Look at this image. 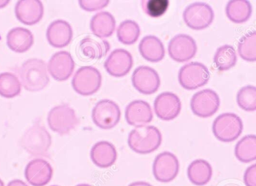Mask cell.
<instances>
[{
    "label": "cell",
    "instance_id": "obj_1",
    "mask_svg": "<svg viewBox=\"0 0 256 186\" xmlns=\"http://www.w3.org/2000/svg\"><path fill=\"white\" fill-rule=\"evenodd\" d=\"M18 73L22 86L30 92L42 91L50 83L47 64L42 60H28L20 66Z\"/></svg>",
    "mask_w": 256,
    "mask_h": 186
},
{
    "label": "cell",
    "instance_id": "obj_2",
    "mask_svg": "<svg viewBox=\"0 0 256 186\" xmlns=\"http://www.w3.org/2000/svg\"><path fill=\"white\" fill-rule=\"evenodd\" d=\"M161 132L154 126H142L133 129L128 136V145L134 152L148 154L156 151L162 144Z\"/></svg>",
    "mask_w": 256,
    "mask_h": 186
},
{
    "label": "cell",
    "instance_id": "obj_3",
    "mask_svg": "<svg viewBox=\"0 0 256 186\" xmlns=\"http://www.w3.org/2000/svg\"><path fill=\"white\" fill-rule=\"evenodd\" d=\"M20 144L28 154L34 157H42L48 153L52 138L46 127L36 122L24 133Z\"/></svg>",
    "mask_w": 256,
    "mask_h": 186
},
{
    "label": "cell",
    "instance_id": "obj_4",
    "mask_svg": "<svg viewBox=\"0 0 256 186\" xmlns=\"http://www.w3.org/2000/svg\"><path fill=\"white\" fill-rule=\"evenodd\" d=\"M212 133L218 140L230 142L236 140L244 130L242 120L238 115L226 112L218 115L212 123Z\"/></svg>",
    "mask_w": 256,
    "mask_h": 186
},
{
    "label": "cell",
    "instance_id": "obj_5",
    "mask_svg": "<svg viewBox=\"0 0 256 186\" xmlns=\"http://www.w3.org/2000/svg\"><path fill=\"white\" fill-rule=\"evenodd\" d=\"M47 121L50 130L61 136L70 133L79 123L76 111L68 104L52 108L48 115Z\"/></svg>",
    "mask_w": 256,
    "mask_h": 186
},
{
    "label": "cell",
    "instance_id": "obj_6",
    "mask_svg": "<svg viewBox=\"0 0 256 186\" xmlns=\"http://www.w3.org/2000/svg\"><path fill=\"white\" fill-rule=\"evenodd\" d=\"M102 82V77L100 70L92 66H85L74 73L72 85L77 94L91 96L100 89Z\"/></svg>",
    "mask_w": 256,
    "mask_h": 186
},
{
    "label": "cell",
    "instance_id": "obj_7",
    "mask_svg": "<svg viewBox=\"0 0 256 186\" xmlns=\"http://www.w3.org/2000/svg\"><path fill=\"white\" fill-rule=\"evenodd\" d=\"M210 72L204 64L191 62L181 67L178 74L180 85L186 90L192 91L204 86L210 79Z\"/></svg>",
    "mask_w": 256,
    "mask_h": 186
},
{
    "label": "cell",
    "instance_id": "obj_8",
    "mask_svg": "<svg viewBox=\"0 0 256 186\" xmlns=\"http://www.w3.org/2000/svg\"><path fill=\"white\" fill-rule=\"evenodd\" d=\"M120 118L119 106L108 99L100 100L92 109V121L98 128L102 130H110L116 127Z\"/></svg>",
    "mask_w": 256,
    "mask_h": 186
},
{
    "label": "cell",
    "instance_id": "obj_9",
    "mask_svg": "<svg viewBox=\"0 0 256 186\" xmlns=\"http://www.w3.org/2000/svg\"><path fill=\"white\" fill-rule=\"evenodd\" d=\"M182 19L187 27L202 31L210 26L214 20V12L212 7L205 3H194L184 10Z\"/></svg>",
    "mask_w": 256,
    "mask_h": 186
},
{
    "label": "cell",
    "instance_id": "obj_10",
    "mask_svg": "<svg viewBox=\"0 0 256 186\" xmlns=\"http://www.w3.org/2000/svg\"><path fill=\"white\" fill-rule=\"evenodd\" d=\"M179 171V160L173 153L163 151L156 157L152 164V173L160 182H170L178 176Z\"/></svg>",
    "mask_w": 256,
    "mask_h": 186
},
{
    "label": "cell",
    "instance_id": "obj_11",
    "mask_svg": "<svg viewBox=\"0 0 256 186\" xmlns=\"http://www.w3.org/2000/svg\"><path fill=\"white\" fill-rule=\"evenodd\" d=\"M194 115L200 118H209L220 109V98L212 89H204L196 93L190 103Z\"/></svg>",
    "mask_w": 256,
    "mask_h": 186
},
{
    "label": "cell",
    "instance_id": "obj_12",
    "mask_svg": "<svg viewBox=\"0 0 256 186\" xmlns=\"http://www.w3.org/2000/svg\"><path fill=\"white\" fill-rule=\"evenodd\" d=\"M197 44L194 39L187 34H178L169 42V56L178 63L187 62L197 53Z\"/></svg>",
    "mask_w": 256,
    "mask_h": 186
},
{
    "label": "cell",
    "instance_id": "obj_13",
    "mask_svg": "<svg viewBox=\"0 0 256 186\" xmlns=\"http://www.w3.org/2000/svg\"><path fill=\"white\" fill-rule=\"evenodd\" d=\"M133 86L140 94L150 95L158 91L161 85L160 75L152 67L140 66L132 76Z\"/></svg>",
    "mask_w": 256,
    "mask_h": 186
},
{
    "label": "cell",
    "instance_id": "obj_14",
    "mask_svg": "<svg viewBox=\"0 0 256 186\" xmlns=\"http://www.w3.org/2000/svg\"><path fill=\"white\" fill-rule=\"evenodd\" d=\"M74 59L71 54L66 51L55 53L47 65L49 74L58 82L68 80L74 73Z\"/></svg>",
    "mask_w": 256,
    "mask_h": 186
},
{
    "label": "cell",
    "instance_id": "obj_15",
    "mask_svg": "<svg viewBox=\"0 0 256 186\" xmlns=\"http://www.w3.org/2000/svg\"><path fill=\"white\" fill-rule=\"evenodd\" d=\"M53 167L50 163L42 158L30 160L25 168L26 181L32 186H46L53 177Z\"/></svg>",
    "mask_w": 256,
    "mask_h": 186
},
{
    "label": "cell",
    "instance_id": "obj_16",
    "mask_svg": "<svg viewBox=\"0 0 256 186\" xmlns=\"http://www.w3.org/2000/svg\"><path fill=\"white\" fill-rule=\"evenodd\" d=\"M156 115L163 121H172L180 113V100L176 94L172 92H163L157 96L154 101Z\"/></svg>",
    "mask_w": 256,
    "mask_h": 186
},
{
    "label": "cell",
    "instance_id": "obj_17",
    "mask_svg": "<svg viewBox=\"0 0 256 186\" xmlns=\"http://www.w3.org/2000/svg\"><path fill=\"white\" fill-rule=\"evenodd\" d=\"M132 56L130 52L122 49L114 50L104 64L107 73L110 76L116 78L126 76L132 68Z\"/></svg>",
    "mask_w": 256,
    "mask_h": 186
},
{
    "label": "cell",
    "instance_id": "obj_18",
    "mask_svg": "<svg viewBox=\"0 0 256 186\" xmlns=\"http://www.w3.org/2000/svg\"><path fill=\"white\" fill-rule=\"evenodd\" d=\"M14 13L19 22L34 26L43 19L44 5L40 0H20L16 4Z\"/></svg>",
    "mask_w": 256,
    "mask_h": 186
},
{
    "label": "cell",
    "instance_id": "obj_19",
    "mask_svg": "<svg viewBox=\"0 0 256 186\" xmlns=\"http://www.w3.org/2000/svg\"><path fill=\"white\" fill-rule=\"evenodd\" d=\"M46 37L52 47L62 49L68 46L72 40V28L66 21H54L48 28Z\"/></svg>",
    "mask_w": 256,
    "mask_h": 186
},
{
    "label": "cell",
    "instance_id": "obj_20",
    "mask_svg": "<svg viewBox=\"0 0 256 186\" xmlns=\"http://www.w3.org/2000/svg\"><path fill=\"white\" fill-rule=\"evenodd\" d=\"M125 117L130 125L136 127H142L152 121L154 112L148 102L137 100L131 102L126 106Z\"/></svg>",
    "mask_w": 256,
    "mask_h": 186
},
{
    "label": "cell",
    "instance_id": "obj_21",
    "mask_svg": "<svg viewBox=\"0 0 256 186\" xmlns=\"http://www.w3.org/2000/svg\"><path fill=\"white\" fill-rule=\"evenodd\" d=\"M90 158L98 167L108 168L116 162L118 151L112 142L100 141L91 148Z\"/></svg>",
    "mask_w": 256,
    "mask_h": 186
},
{
    "label": "cell",
    "instance_id": "obj_22",
    "mask_svg": "<svg viewBox=\"0 0 256 186\" xmlns=\"http://www.w3.org/2000/svg\"><path fill=\"white\" fill-rule=\"evenodd\" d=\"M34 36L30 30L24 28H14L8 31L6 44L12 52L24 53L34 46Z\"/></svg>",
    "mask_w": 256,
    "mask_h": 186
},
{
    "label": "cell",
    "instance_id": "obj_23",
    "mask_svg": "<svg viewBox=\"0 0 256 186\" xmlns=\"http://www.w3.org/2000/svg\"><path fill=\"white\" fill-rule=\"evenodd\" d=\"M140 55L148 62L158 63L162 61L166 49L162 42L155 36H146L142 39L138 46Z\"/></svg>",
    "mask_w": 256,
    "mask_h": 186
},
{
    "label": "cell",
    "instance_id": "obj_24",
    "mask_svg": "<svg viewBox=\"0 0 256 186\" xmlns=\"http://www.w3.org/2000/svg\"><path fill=\"white\" fill-rule=\"evenodd\" d=\"M116 29V20L108 12H100L92 16L90 30L92 34L101 40L112 37Z\"/></svg>",
    "mask_w": 256,
    "mask_h": 186
},
{
    "label": "cell",
    "instance_id": "obj_25",
    "mask_svg": "<svg viewBox=\"0 0 256 186\" xmlns=\"http://www.w3.org/2000/svg\"><path fill=\"white\" fill-rule=\"evenodd\" d=\"M187 175L190 181L194 185H206L212 178V168L206 160L197 159L188 165Z\"/></svg>",
    "mask_w": 256,
    "mask_h": 186
},
{
    "label": "cell",
    "instance_id": "obj_26",
    "mask_svg": "<svg viewBox=\"0 0 256 186\" xmlns=\"http://www.w3.org/2000/svg\"><path fill=\"white\" fill-rule=\"evenodd\" d=\"M79 49L85 58L90 60H100L107 55L110 46L107 40H96L86 37L80 41Z\"/></svg>",
    "mask_w": 256,
    "mask_h": 186
},
{
    "label": "cell",
    "instance_id": "obj_27",
    "mask_svg": "<svg viewBox=\"0 0 256 186\" xmlns=\"http://www.w3.org/2000/svg\"><path fill=\"white\" fill-rule=\"evenodd\" d=\"M226 13L233 23L244 24L251 18L252 7L247 0H232L226 6Z\"/></svg>",
    "mask_w": 256,
    "mask_h": 186
},
{
    "label": "cell",
    "instance_id": "obj_28",
    "mask_svg": "<svg viewBox=\"0 0 256 186\" xmlns=\"http://www.w3.org/2000/svg\"><path fill=\"white\" fill-rule=\"evenodd\" d=\"M236 159L242 163H250L256 159V135H247L238 141L234 148Z\"/></svg>",
    "mask_w": 256,
    "mask_h": 186
},
{
    "label": "cell",
    "instance_id": "obj_29",
    "mask_svg": "<svg viewBox=\"0 0 256 186\" xmlns=\"http://www.w3.org/2000/svg\"><path fill=\"white\" fill-rule=\"evenodd\" d=\"M238 61L236 51L230 45H224L217 49L214 57L216 67L220 71H227L236 65Z\"/></svg>",
    "mask_w": 256,
    "mask_h": 186
},
{
    "label": "cell",
    "instance_id": "obj_30",
    "mask_svg": "<svg viewBox=\"0 0 256 186\" xmlns=\"http://www.w3.org/2000/svg\"><path fill=\"white\" fill-rule=\"evenodd\" d=\"M22 85L20 79L14 73H0V96L12 99L18 97L22 92Z\"/></svg>",
    "mask_w": 256,
    "mask_h": 186
},
{
    "label": "cell",
    "instance_id": "obj_31",
    "mask_svg": "<svg viewBox=\"0 0 256 186\" xmlns=\"http://www.w3.org/2000/svg\"><path fill=\"white\" fill-rule=\"evenodd\" d=\"M140 35V28L137 22L132 20L122 22L116 30L118 41L126 46L134 44Z\"/></svg>",
    "mask_w": 256,
    "mask_h": 186
},
{
    "label": "cell",
    "instance_id": "obj_32",
    "mask_svg": "<svg viewBox=\"0 0 256 186\" xmlns=\"http://www.w3.org/2000/svg\"><path fill=\"white\" fill-rule=\"evenodd\" d=\"M239 56L247 62L256 61V32L251 31L242 37L238 43Z\"/></svg>",
    "mask_w": 256,
    "mask_h": 186
},
{
    "label": "cell",
    "instance_id": "obj_33",
    "mask_svg": "<svg viewBox=\"0 0 256 186\" xmlns=\"http://www.w3.org/2000/svg\"><path fill=\"white\" fill-rule=\"evenodd\" d=\"M236 103L246 112L256 110V88L253 85L242 87L236 94Z\"/></svg>",
    "mask_w": 256,
    "mask_h": 186
},
{
    "label": "cell",
    "instance_id": "obj_34",
    "mask_svg": "<svg viewBox=\"0 0 256 186\" xmlns=\"http://www.w3.org/2000/svg\"><path fill=\"white\" fill-rule=\"evenodd\" d=\"M142 7L146 16L151 18H160L164 16L169 7L168 0H144Z\"/></svg>",
    "mask_w": 256,
    "mask_h": 186
},
{
    "label": "cell",
    "instance_id": "obj_35",
    "mask_svg": "<svg viewBox=\"0 0 256 186\" xmlns=\"http://www.w3.org/2000/svg\"><path fill=\"white\" fill-rule=\"evenodd\" d=\"M110 1L103 0V1H86V0H80L78 1L79 6L82 10L86 12H96L103 10L108 6Z\"/></svg>",
    "mask_w": 256,
    "mask_h": 186
},
{
    "label": "cell",
    "instance_id": "obj_36",
    "mask_svg": "<svg viewBox=\"0 0 256 186\" xmlns=\"http://www.w3.org/2000/svg\"><path fill=\"white\" fill-rule=\"evenodd\" d=\"M246 186H256V164H252L247 168L244 175Z\"/></svg>",
    "mask_w": 256,
    "mask_h": 186
},
{
    "label": "cell",
    "instance_id": "obj_37",
    "mask_svg": "<svg viewBox=\"0 0 256 186\" xmlns=\"http://www.w3.org/2000/svg\"><path fill=\"white\" fill-rule=\"evenodd\" d=\"M7 186H29L24 181L20 179H13L8 182Z\"/></svg>",
    "mask_w": 256,
    "mask_h": 186
},
{
    "label": "cell",
    "instance_id": "obj_38",
    "mask_svg": "<svg viewBox=\"0 0 256 186\" xmlns=\"http://www.w3.org/2000/svg\"><path fill=\"white\" fill-rule=\"evenodd\" d=\"M128 186H152V184H150L149 182L146 181H134V182L131 183Z\"/></svg>",
    "mask_w": 256,
    "mask_h": 186
},
{
    "label": "cell",
    "instance_id": "obj_39",
    "mask_svg": "<svg viewBox=\"0 0 256 186\" xmlns=\"http://www.w3.org/2000/svg\"><path fill=\"white\" fill-rule=\"evenodd\" d=\"M10 4V0H0V10L6 8Z\"/></svg>",
    "mask_w": 256,
    "mask_h": 186
},
{
    "label": "cell",
    "instance_id": "obj_40",
    "mask_svg": "<svg viewBox=\"0 0 256 186\" xmlns=\"http://www.w3.org/2000/svg\"><path fill=\"white\" fill-rule=\"evenodd\" d=\"M76 186H92L90 184H86V183H82V184H77Z\"/></svg>",
    "mask_w": 256,
    "mask_h": 186
},
{
    "label": "cell",
    "instance_id": "obj_41",
    "mask_svg": "<svg viewBox=\"0 0 256 186\" xmlns=\"http://www.w3.org/2000/svg\"><path fill=\"white\" fill-rule=\"evenodd\" d=\"M0 186H5V184H4V181H2L1 178H0Z\"/></svg>",
    "mask_w": 256,
    "mask_h": 186
},
{
    "label": "cell",
    "instance_id": "obj_42",
    "mask_svg": "<svg viewBox=\"0 0 256 186\" xmlns=\"http://www.w3.org/2000/svg\"><path fill=\"white\" fill-rule=\"evenodd\" d=\"M50 186H59V185H50Z\"/></svg>",
    "mask_w": 256,
    "mask_h": 186
}]
</instances>
